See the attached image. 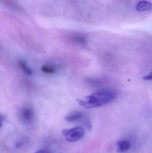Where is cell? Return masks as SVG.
<instances>
[{
    "mask_svg": "<svg viewBox=\"0 0 152 153\" xmlns=\"http://www.w3.org/2000/svg\"><path fill=\"white\" fill-rule=\"evenodd\" d=\"M73 39L76 42L79 43V44L84 45L86 43V39L83 36L77 35V36H74Z\"/></svg>",
    "mask_w": 152,
    "mask_h": 153,
    "instance_id": "obj_9",
    "label": "cell"
},
{
    "mask_svg": "<svg viewBox=\"0 0 152 153\" xmlns=\"http://www.w3.org/2000/svg\"><path fill=\"white\" fill-rule=\"evenodd\" d=\"M143 79L144 80H152V72L149 74L143 76Z\"/></svg>",
    "mask_w": 152,
    "mask_h": 153,
    "instance_id": "obj_10",
    "label": "cell"
},
{
    "mask_svg": "<svg viewBox=\"0 0 152 153\" xmlns=\"http://www.w3.org/2000/svg\"><path fill=\"white\" fill-rule=\"evenodd\" d=\"M62 134L66 140L69 142H76L84 134V129L81 126H77L69 129H64Z\"/></svg>",
    "mask_w": 152,
    "mask_h": 153,
    "instance_id": "obj_2",
    "label": "cell"
},
{
    "mask_svg": "<svg viewBox=\"0 0 152 153\" xmlns=\"http://www.w3.org/2000/svg\"><path fill=\"white\" fill-rule=\"evenodd\" d=\"M84 114L79 111H73L68 113L65 117V120L68 122H75L83 118Z\"/></svg>",
    "mask_w": 152,
    "mask_h": 153,
    "instance_id": "obj_4",
    "label": "cell"
},
{
    "mask_svg": "<svg viewBox=\"0 0 152 153\" xmlns=\"http://www.w3.org/2000/svg\"><path fill=\"white\" fill-rule=\"evenodd\" d=\"M41 70L43 72L47 74H52L55 73L56 71L55 67L50 65H43L41 68Z\"/></svg>",
    "mask_w": 152,
    "mask_h": 153,
    "instance_id": "obj_7",
    "label": "cell"
},
{
    "mask_svg": "<svg viewBox=\"0 0 152 153\" xmlns=\"http://www.w3.org/2000/svg\"><path fill=\"white\" fill-rule=\"evenodd\" d=\"M117 92L111 88L102 89L91 95L86 96L83 100L77 99L80 106L87 108H97L109 103L116 99Z\"/></svg>",
    "mask_w": 152,
    "mask_h": 153,
    "instance_id": "obj_1",
    "label": "cell"
},
{
    "mask_svg": "<svg viewBox=\"0 0 152 153\" xmlns=\"http://www.w3.org/2000/svg\"><path fill=\"white\" fill-rule=\"evenodd\" d=\"M19 65L24 73L27 74V75H31L32 74V71L25 62L22 61H20L19 62Z\"/></svg>",
    "mask_w": 152,
    "mask_h": 153,
    "instance_id": "obj_8",
    "label": "cell"
},
{
    "mask_svg": "<svg viewBox=\"0 0 152 153\" xmlns=\"http://www.w3.org/2000/svg\"><path fill=\"white\" fill-rule=\"evenodd\" d=\"M152 9V4L150 2L146 1H140L137 5V10L139 11L149 10Z\"/></svg>",
    "mask_w": 152,
    "mask_h": 153,
    "instance_id": "obj_6",
    "label": "cell"
},
{
    "mask_svg": "<svg viewBox=\"0 0 152 153\" xmlns=\"http://www.w3.org/2000/svg\"><path fill=\"white\" fill-rule=\"evenodd\" d=\"M19 117L22 122L27 124L30 123L34 119V111L30 107H23L20 110Z\"/></svg>",
    "mask_w": 152,
    "mask_h": 153,
    "instance_id": "obj_3",
    "label": "cell"
},
{
    "mask_svg": "<svg viewBox=\"0 0 152 153\" xmlns=\"http://www.w3.org/2000/svg\"><path fill=\"white\" fill-rule=\"evenodd\" d=\"M35 153H49L47 151L45 150H39Z\"/></svg>",
    "mask_w": 152,
    "mask_h": 153,
    "instance_id": "obj_11",
    "label": "cell"
},
{
    "mask_svg": "<svg viewBox=\"0 0 152 153\" xmlns=\"http://www.w3.org/2000/svg\"><path fill=\"white\" fill-rule=\"evenodd\" d=\"M131 146V143L128 140H121L117 143V150L119 152H126L130 149Z\"/></svg>",
    "mask_w": 152,
    "mask_h": 153,
    "instance_id": "obj_5",
    "label": "cell"
}]
</instances>
